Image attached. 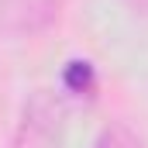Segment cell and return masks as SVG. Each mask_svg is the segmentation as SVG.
I'll return each instance as SVG.
<instances>
[{"instance_id": "cell-2", "label": "cell", "mask_w": 148, "mask_h": 148, "mask_svg": "<svg viewBox=\"0 0 148 148\" xmlns=\"http://www.w3.org/2000/svg\"><path fill=\"white\" fill-rule=\"evenodd\" d=\"M97 69H93V62H86V59H73V62H66V69H62V86L73 93V97H93L97 93Z\"/></svg>"}, {"instance_id": "cell-1", "label": "cell", "mask_w": 148, "mask_h": 148, "mask_svg": "<svg viewBox=\"0 0 148 148\" xmlns=\"http://www.w3.org/2000/svg\"><path fill=\"white\" fill-rule=\"evenodd\" d=\"M59 17V0H3L0 24L10 35H35L45 31Z\"/></svg>"}, {"instance_id": "cell-3", "label": "cell", "mask_w": 148, "mask_h": 148, "mask_svg": "<svg viewBox=\"0 0 148 148\" xmlns=\"http://www.w3.org/2000/svg\"><path fill=\"white\" fill-rule=\"evenodd\" d=\"M97 148H145V145L127 124H107L97 138Z\"/></svg>"}]
</instances>
